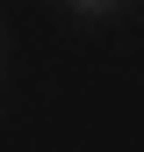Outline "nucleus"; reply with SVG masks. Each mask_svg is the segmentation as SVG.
Wrapping results in <instances>:
<instances>
[{"instance_id": "f257e3e1", "label": "nucleus", "mask_w": 144, "mask_h": 152, "mask_svg": "<svg viewBox=\"0 0 144 152\" xmlns=\"http://www.w3.org/2000/svg\"><path fill=\"white\" fill-rule=\"evenodd\" d=\"M122 0H72V15H115Z\"/></svg>"}]
</instances>
